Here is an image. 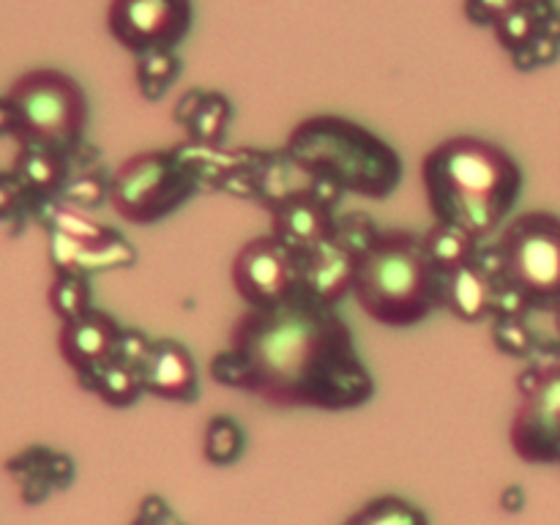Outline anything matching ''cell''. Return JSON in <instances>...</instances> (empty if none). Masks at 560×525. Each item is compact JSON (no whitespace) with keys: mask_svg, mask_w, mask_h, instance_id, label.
<instances>
[{"mask_svg":"<svg viewBox=\"0 0 560 525\" xmlns=\"http://www.w3.org/2000/svg\"><path fill=\"white\" fill-rule=\"evenodd\" d=\"M525 402L512 424V443L528 463L560 459V350L534 364L517 381Z\"/></svg>","mask_w":560,"mask_h":525,"instance_id":"obj_8","label":"cell"},{"mask_svg":"<svg viewBox=\"0 0 560 525\" xmlns=\"http://www.w3.org/2000/svg\"><path fill=\"white\" fill-rule=\"evenodd\" d=\"M52 260L58 271H74L88 277L96 271H113V268L135 266L137 252L124 235L102 241V244H80L66 235L52 233Z\"/></svg>","mask_w":560,"mask_h":525,"instance_id":"obj_15","label":"cell"},{"mask_svg":"<svg viewBox=\"0 0 560 525\" xmlns=\"http://www.w3.org/2000/svg\"><path fill=\"white\" fill-rule=\"evenodd\" d=\"M284 151L315 178L350 195L386 200L402 180V159L383 137L345 115H310L290 131Z\"/></svg>","mask_w":560,"mask_h":525,"instance_id":"obj_4","label":"cell"},{"mask_svg":"<svg viewBox=\"0 0 560 525\" xmlns=\"http://www.w3.org/2000/svg\"><path fill=\"white\" fill-rule=\"evenodd\" d=\"M63 197L77 208H96L104 200H109V178H104L96 170L69 175L63 184Z\"/></svg>","mask_w":560,"mask_h":525,"instance_id":"obj_30","label":"cell"},{"mask_svg":"<svg viewBox=\"0 0 560 525\" xmlns=\"http://www.w3.org/2000/svg\"><path fill=\"white\" fill-rule=\"evenodd\" d=\"M80 386H85L88 392L98 394V399L113 408H126V405H135L137 399L145 394L142 386V372L131 370V366L120 364V361H109L102 370H96L93 375L82 377Z\"/></svg>","mask_w":560,"mask_h":525,"instance_id":"obj_21","label":"cell"},{"mask_svg":"<svg viewBox=\"0 0 560 525\" xmlns=\"http://www.w3.org/2000/svg\"><path fill=\"white\" fill-rule=\"evenodd\" d=\"M49 224H52V233L66 235L71 241H80V244H102V241L118 235L115 230L104 228V224L93 222L85 213L77 211L74 206H58L49 213Z\"/></svg>","mask_w":560,"mask_h":525,"instance_id":"obj_27","label":"cell"},{"mask_svg":"<svg viewBox=\"0 0 560 525\" xmlns=\"http://www.w3.org/2000/svg\"><path fill=\"white\" fill-rule=\"evenodd\" d=\"M22 197H25V189H22V184L16 180V175H0V217H9V213L20 206Z\"/></svg>","mask_w":560,"mask_h":525,"instance_id":"obj_34","label":"cell"},{"mask_svg":"<svg viewBox=\"0 0 560 525\" xmlns=\"http://www.w3.org/2000/svg\"><path fill=\"white\" fill-rule=\"evenodd\" d=\"M14 175L22 184L25 195L52 197L55 191L63 189L69 170H66V153L55 148L42 145V142L22 140L20 156H16Z\"/></svg>","mask_w":560,"mask_h":525,"instance_id":"obj_19","label":"cell"},{"mask_svg":"<svg viewBox=\"0 0 560 525\" xmlns=\"http://www.w3.org/2000/svg\"><path fill=\"white\" fill-rule=\"evenodd\" d=\"M151 348H153V339L148 337L145 331H140V328H124V334H120V342H118V353H115V361H120V364L142 372V364H145Z\"/></svg>","mask_w":560,"mask_h":525,"instance_id":"obj_32","label":"cell"},{"mask_svg":"<svg viewBox=\"0 0 560 525\" xmlns=\"http://www.w3.org/2000/svg\"><path fill=\"white\" fill-rule=\"evenodd\" d=\"M145 394L170 402H195L200 397L197 366L189 348L178 339H153V348L142 364Z\"/></svg>","mask_w":560,"mask_h":525,"instance_id":"obj_14","label":"cell"},{"mask_svg":"<svg viewBox=\"0 0 560 525\" xmlns=\"http://www.w3.org/2000/svg\"><path fill=\"white\" fill-rule=\"evenodd\" d=\"M49 306H52L55 315L60 317V323H71L77 317H82L85 312H91V284L88 277L74 271H58L55 273V282L49 288Z\"/></svg>","mask_w":560,"mask_h":525,"instance_id":"obj_23","label":"cell"},{"mask_svg":"<svg viewBox=\"0 0 560 525\" xmlns=\"http://www.w3.org/2000/svg\"><path fill=\"white\" fill-rule=\"evenodd\" d=\"M211 377L277 408L355 410L375 397V377L337 306L295 293L271 310H246Z\"/></svg>","mask_w":560,"mask_h":525,"instance_id":"obj_1","label":"cell"},{"mask_svg":"<svg viewBox=\"0 0 560 525\" xmlns=\"http://www.w3.org/2000/svg\"><path fill=\"white\" fill-rule=\"evenodd\" d=\"M446 306L465 323L487 320L495 306V279L476 255L474 262L446 277Z\"/></svg>","mask_w":560,"mask_h":525,"instance_id":"obj_16","label":"cell"},{"mask_svg":"<svg viewBox=\"0 0 560 525\" xmlns=\"http://www.w3.org/2000/svg\"><path fill=\"white\" fill-rule=\"evenodd\" d=\"M492 342L509 355H530L536 350L534 331L525 317H492Z\"/></svg>","mask_w":560,"mask_h":525,"instance_id":"obj_29","label":"cell"},{"mask_svg":"<svg viewBox=\"0 0 560 525\" xmlns=\"http://www.w3.org/2000/svg\"><path fill=\"white\" fill-rule=\"evenodd\" d=\"M353 277L355 257L334 238L299 255V293L317 304L337 306L345 295L353 293Z\"/></svg>","mask_w":560,"mask_h":525,"instance_id":"obj_12","label":"cell"},{"mask_svg":"<svg viewBox=\"0 0 560 525\" xmlns=\"http://www.w3.org/2000/svg\"><path fill=\"white\" fill-rule=\"evenodd\" d=\"M244 452V430L230 416H213L202 432V454L213 465H230Z\"/></svg>","mask_w":560,"mask_h":525,"instance_id":"obj_24","label":"cell"},{"mask_svg":"<svg viewBox=\"0 0 560 525\" xmlns=\"http://www.w3.org/2000/svg\"><path fill=\"white\" fill-rule=\"evenodd\" d=\"M200 191L195 175L173 151H145L109 175V206L135 224H153Z\"/></svg>","mask_w":560,"mask_h":525,"instance_id":"obj_7","label":"cell"},{"mask_svg":"<svg viewBox=\"0 0 560 525\" xmlns=\"http://www.w3.org/2000/svg\"><path fill=\"white\" fill-rule=\"evenodd\" d=\"M547 9V5H545ZM545 9H530V5H514L506 16L492 25L498 42L509 49V52H517V49L528 47L534 42V36L541 27V16H545Z\"/></svg>","mask_w":560,"mask_h":525,"instance_id":"obj_26","label":"cell"},{"mask_svg":"<svg viewBox=\"0 0 560 525\" xmlns=\"http://www.w3.org/2000/svg\"><path fill=\"white\" fill-rule=\"evenodd\" d=\"M495 279L492 317H523L560 310V217L520 213L503 224L501 238L479 249Z\"/></svg>","mask_w":560,"mask_h":525,"instance_id":"obj_5","label":"cell"},{"mask_svg":"<svg viewBox=\"0 0 560 525\" xmlns=\"http://www.w3.org/2000/svg\"><path fill=\"white\" fill-rule=\"evenodd\" d=\"M558 49H560V38L539 27V33L534 36V42H530L528 47L512 52V58L520 69H536V66H545V63H550V60H556Z\"/></svg>","mask_w":560,"mask_h":525,"instance_id":"obj_31","label":"cell"},{"mask_svg":"<svg viewBox=\"0 0 560 525\" xmlns=\"http://www.w3.org/2000/svg\"><path fill=\"white\" fill-rule=\"evenodd\" d=\"M377 235H381V230H377L364 213H337V217H334L331 238L337 241L339 246H345L355 260L370 249L372 241H375Z\"/></svg>","mask_w":560,"mask_h":525,"instance_id":"obj_28","label":"cell"},{"mask_svg":"<svg viewBox=\"0 0 560 525\" xmlns=\"http://www.w3.org/2000/svg\"><path fill=\"white\" fill-rule=\"evenodd\" d=\"M175 156L186 164L191 175H195L200 189H224L233 175H238L246 164L252 162L249 148L241 151H224L222 145H208V142L186 140L173 148Z\"/></svg>","mask_w":560,"mask_h":525,"instance_id":"obj_17","label":"cell"},{"mask_svg":"<svg viewBox=\"0 0 560 525\" xmlns=\"http://www.w3.org/2000/svg\"><path fill=\"white\" fill-rule=\"evenodd\" d=\"M120 334H124V328L102 310H91L77 320L63 323L58 337L60 355L74 370L77 381L115 361Z\"/></svg>","mask_w":560,"mask_h":525,"instance_id":"obj_11","label":"cell"},{"mask_svg":"<svg viewBox=\"0 0 560 525\" xmlns=\"http://www.w3.org/2000/svg\"><path fill=\"white\" fill-rule=\"evenodd\" d=\"M421 180L435 222L485 241L498 233L523 195V167L506 148L474 135L438 142L421 162Z\"/></svg>","mask_w":560,"mask_h":525,"instance_id":"obj_2","label":"cell"},{"mask_svg":"<svg viewBox=\"0 0 560 525\" xmlns=\"http://www.w3.org/2000/svg\"><path fill=\"white\" fill-rule=\"evenodd\" d=\"M233 288L249 310H271L299 293V257L273 235L252 238L233 260Z\"/></svg>","mask_w":560,"mask_h":525,"instance_id":"obj_10","label":"cell"},{"mask_svg":"<svg viewBox=\"0 0 560 525\" xmlns=\"http://www.w3.org/2000/svg\"><path fill=\"white\" fill-rule=\"evenodd\" d=\"M0 135H20V120H16V109L11 107L9 96L0 98Z\"/></svg>","mask_w":560,"mask_h":525,"instance_id":"obj_35","label":"cell"},{"mask_svg":"<svg viewBox=\"0 0 560 525\" xmlns=\"http://www.w3.org/2000/svg\"><path fill=\"white\" fill-rule=\"evenodd\" d=\"M195 22L191 0H113L107 27L120 47L135 55L175 49Z\"/></svg>","mask_w":560,"mask_h":525,"instance_id":"obj_9","label":"cell"},{"mask_svg":"<svg viewBox=\"0 0 560 525\" xmlns=\"http://www.w3.org/2000/svg\"><path fill=\"white\" fill-rule=\"evenodd\" d=\"M334 217L337 213L328 202H323L315 191H306L271 208V235L299 257L331 238Z\"/></svg>","mask_w":560,"mask_h":525,"instance_id":"obj_13","label":"cell"},{"mask_svg":"<svg viewBox=\"0 0 560 525\" xmlns=\"http://www.w3.org/2000/svg\"><path fill=\"white\" fill-rule=\"evenodd\" d=\"M20 120V137L69 153L82 142L88 120V98L80 82L58 69H33L9 91Z\"/></svg>","mask_w":560,"mask_h":525,"instance_id":"obj_6","label":"cell"},{"mask_svg":"<svg viewBox=\"0 0 560 525\" xmlns=\"http://www.w3.org/2000/svg\"><path fill=\"white\" fill-rule=\"evenodd\" d=\"M180 74V58L175 49H148L135 55L137 88L148 102H159Z\"/></svg>","mask_w":560,"mask_h":525,"instance_id":"obj_22","label":"cell"},{"mask_svg":"<svg viewBox=\"0 0 560 525\" xmlns=\"http://www.w3.org/2000/svg\"><path fill=\"white\" fill-rule=\"evenodd\" d=\"M421 241H424L427 255H430V260L435 262V268L443 277H448V273L459 271L463 266L474 262L481 249L479 238H474L470 233H465V230L446 222L432 224V228L421 235Z\"/></svg>","mask_w":560,"mask_h":525,"instance_id":"obj_20","label":"cell"},{"mask_svg":"<svg viewBox=\"0 0 560 525\" xmlns=\"http://www.w3.org/2000/svg\"><path fill=\"white\" fill-rule=\"evenodd\" d=\"M520 5H530V9H545V5H550V0H517Z\"/></svg>","mask_w":560,"mask_h":525,"instance_id":"obj_36","label":"cell"},{"mask_svg":"<svg viewBox=\"0 0 560 525\" xmlns=\"http://www.w3.org/2000/svg\"><path fill=\"white\" fill-rule=\"evenodd\" d=\"M348 525H430L424 512L397 495L377 498L348 520Z\"/></svg>","mask_w":560,"mask_h":525,"instance_id":"obj_25","label":"cell"},{"mask_svg":"<svg viewBox=\"0 0 560 525\" xmlns=\"http://www.w3.org/2000/svg\"><path fill=\"white\" fill-rule=\"evenodd\" d=\"M353 299L381 326L410 328L446 306V277L430 260L421 235L381 230L355 260Z\"/></svg>","mask_w":560,"mask_h":525,"instance_id":"obj_3","label":"cell"},{"mask_svg":"<svg viewBox=\"0 0 560 525\" xmlns=\"http://www.w3.org/2000/svg\"><path fill=\"white\" fill-rule=\"evenodd\" d=\"M233 118V104L224 93L189 91L175 107V120L189 131V140L219 145Z\"/></svg>","mask_w":560,"mask_h":525,"instance_id":"obj_18","label":"cell"},{"mask_svg":"<svg viewBox=\"0 0 560 525\" xmlns=\"http://www.w3.org/2000/svg\"><path fill=\"white\" fill-rule=\"evenodd\" d=\"M514 5H520L517 0H465V16L474 25H495Z\"/></svg>","mask_w":560,"mask_h":525,"instance_id":"obj_33","label":"cell"}]
</instances>
